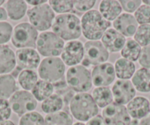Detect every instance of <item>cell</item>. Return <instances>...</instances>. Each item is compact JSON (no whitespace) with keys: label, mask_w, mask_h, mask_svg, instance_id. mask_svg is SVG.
Wrapping results in <instances>:
<instances>
[{"label":"cell","mask_w":150,"mask_h":125,"mask_svg":"<svg viewBox=\"0 0 150 125\" xmlns=\"http://www.w3.org/2000/svg\"><path fill=\"white\" fill-rule=\"evenodd\" d=\"M73 125H86L83 122H76L75 124H74Z\"/></svg>","instance_id":"46"},{"label":"cell","mask_w":150,"mask_h":125,"mask_svg":"<svg viewBox=\"0 0 150 125\" xmlns=\"http://www.w3.org/2000/svg\"><path fill=\"white\" fill-rule=\"evenodd\" d=\"M12 113L11 105L8 100L0 99V122L8 120Z\"/></svg>","instance_id":"36"},{"label":"cell","mask_w":150,"mask_h":125,"mask_svg":"<svg viewBox=\"0 0 150 125\" xmlns=\"http://www.w3.org/2000/svg\"><path fill=\"white\" fill-rule=\"evenodd\" d=\"M138 62L143 68L150 69V45L142 47Z\"/></svg>","instance_id":"37"},{"label":"cell","mask_w":150,"mask_h":125,"mask_svg":"<svg viewBox=\"0 0 150 125\" xmlns=\"http://www.w3.org/2000/svg\"><path fill=\"white\" fill-rule=\"evenodd\" d=\"M138 125H150V113L144 119H141Z\"/></svg>","instance_id":"42"},{"label":"cell","mask_w":150,"mask_h":125,"mask_svg":"<svg viewBox=\"0 0 150 125\" xmlns=\"http://www.w3.org/2000/svg\"><path fill=\"white\" fill-rule=\"evenodd\" d=\"M149 105H150V100H149Z\"/></svg>","instance_id":"48"},{"label":"cell","mask_w":150,"mask_h":125,"mask_svg":"<svg viewBox=\"0 0 150 125\" xmlns=\"http://www.w3.org/2000/svg\"><path fill=\"white\" fill-rule=\"evenodd\" d=\"M96 1H73L74 8L80 12H88L91 11Z\"/></svg>","instance_id":"38"},{"label":"cell","mask_w":150,"mask_h":125,"mask_svg":"<svg viewBox=\"0 0 150 125\" xmlns=\"http://www.w3.org/2000/svg\"><path fill=\"white\" fill-rule=\"evenodd\" d=\"M9 103L13 111L21 117L26 113L34 111L38 104L32 93L24 90H17L10 98Z\"/></svg>","instance_id":"10"},{"label":"cell","mask_w":150,"mask_h":125,"mask_svg":"<svg viewBox=\"0 0 150 125\" xmlns=\"http://www.w3.org/2000/svg\"><path fill=\"white\" fill-rule=\"evenodd\" d=\"M70 111L80 121H88L99 113V107L89 93H79L71 99Z\"/></svg>","instance_id":"3"},{"label":"cell","mask_w":150,"mask_h":125,"mask_svg":"<svg viewBox=\"0 0 150 125\" xmlns=\"http://www.w3.org/2000/svg\"><path fill=\"white\" fill-rule=\"evenodd\" d=\"M131 82L138 91L141 93L150 92V69L141 68L137 70Z\"/></svg>","instance_id":"21"},{"label":"cell","mask_w":150,"mask_h":125,"mask_svg":"<svg viewBox=\"0 0 150 125\" xmlns=\"http://www.w3.org/2000/svg\"><path fill=\"white\" fill-rule=\"evenodd\" d=\"M0 125H15V124H14L12 121L6 120L0 122Z\"/></svg>","instance_id":"44"},{"label":"cell","mask_w":150,"mask_h":125,"mask_svg":"<svg viewBox=\"0 0 150 125\" xmlns=\"http://www.w3.org/2000/svg\"><path fill=\"white\" fill-rule=\"evenodd\" d=\"M45 125H73V119L67 112L59 111L47 114L45 119Z\"/></svg>","instance_id":"29"},{"label":"cell","mask_w":150,"mask_h":125,"mask_svg":"<svg viewBox=\"0 0 150 125\" xmlns=\"http://www.w3.org/2000/svg\"><path fill=\"white\" fill-rule=\"evenodd\" d=\"M16 60L18 68L24 70H33L37 69L41 64L39 53L35 49H19L16 53Z\"/></svg>","instance_id":"15"},{"label":"cell","mask_w":150,"mask_h":125,"mask_svg":"<svg viewBox=\"0 0 150 125\" xmlns=\"http://www.w3.org/2000/svg\"><path fill=\"white\" fill-rule=\"evenodd\" d=\"M84 45L79 41H71L65 44L61 53V60L69 66H77L83 61Z\"/></svg>","instance_id":"13"},{"label":"cell","mask_w":150,"mask_h":125,"mask_svg":"<svg viewBox=\"0 0 150 125\" xmlns=\"http://www.w3.org/2000/svg\"><path fill=\"white\" fill-rule=\"evenodd\" d=\"M52 28L53 32L63 41H76L82 34L81 21L77 16L71 13L55 16Z\"/></svg>","instance_id":"1"},{"label":"cell","mask_w":150,"mask_h":125,"mask_svg":"<svg viewBox=\"0 0 150 125\" xmlns=\"http://www.w3.org/2000/svg\"><path fill=\"white\" fill-rule=\"evenodd\" d=\"M111 90L114 102L122 105H127L132 99L135 98L136 94V90L129 80H117Z\"/></svg>","instance_id":"12"},{"label":"cell","mask_w":150,"mask_h":125,"mask_svg":"<svg viewBox=\"0 0 150 125\" xmlns=\"http://www.w3.org/2000/svg\"><path fill=\"white\" fill-rule=\"evenodd\" d=\"M126 107L129 116L135 120H141L150 113L149 101L144 97L133 98Z\"/></svg>","instance_id":"18"},{"label":"cell","mask_w":150,"mask_h":125,"mask_svg":"<svg viewBox=\"0 0 150 125\" xmlns=\"http://www.w3.org/2000/svg\"><path fill=\"white\" fill-rule=\"evenodd\" d=\"M91 78L92 83L96 87H107L116 78L114 66L110 63L96 66L92 71Z\"/></svg>","instance_id":"14"},{"label":"cell","mask_w":150,"mask_h":125,"mask_svg":"<svg viewBox=\"0 0 150 125\" xmlns=\"http://www.w3.org/2000/svg\"><path fill=\"white\" fill-rule=\"evenodd\" d=\"M16 65V54L8 45H0V74L11 72Z\"/></svg>","instance_id":"19"},{"label":"cell","mask_w":150,"mask_h":125,"mask_svg":"<svg viewBox=\"0 0 150 125\" xmlns=\"http://www.w3.org/2000/svg\"><path fill=\"white\" fill-rule=\"evenodd\" d=\"M8 13L6 9L4 8H0V21H5L8 19Z\"/></svg>","instance_id":"41"},{"label":"cell","mask_w":150,"mask_h":125,"mask_svg":"<svg viewBox=\"0 0 150 125\" xmlns=\"http://www.w3.org/2000/svg\"><path fill=\"white\" fill-rule=\"evenodd\" d=\"M16 91V82L11 74L0 75V99H10Z\"/></svg>","instance_id":"23"},{"label":"cell","mask_w":150,"mask_h":125,"mask_svg":"<svg viewBox=\"0 0 150 125\" xmlns=\"http://www.w3.org/2000/svg\"><path fill=\"white\" fill-rule=\"evenodd\" d=\"M113 27L116 31L125 37H132L136 32L138 24L134 16L125 13L113 21Z\"/></svg>","instance_id":"16"},{"label":"cell","mask_w":150,"mask_h":125,"mask_svg":"<svg viewBox=\"0 0 150 125\" xmlns=\"http://www.w3.org/2000/svg\"><path fill=\"white\" fill-rule=\"evenodd\" d=\"M109 58V52L99 41H88L84 44L83 66H99L105 64Z\"/></svg>","instance_id":"9"},{"label":"cell","mask_w":150,"mask_h":125,"mask_svg":"<svg viewBox=\"0 0 150 125\" xmlns=\"http://www.w3.org/2000/svg\"><path fill=\"white\" fill-rule=\"evenodd\" d=\"M12 25L6 21H0V45H5L11 39L13 34Z\"/></svg>","instance_id":"35"},{"label":"cell","mask_w":150,"mask_h":125,"mask_svg":"<svg viewBox=\"0 0 150 125\" xmlns=\"http://www.w3.org/2000/svg\"><path fill=\"white\" fill-rule=\"evenodd\" d=\"M64 41L53 32H43L38 37L36 48L44 57H57L61 54L64 48Z\"/></svg>","instance_id":"6"},{"label":"cell","mask_w":150,"mask_h":125,"mask_svg":"<svg viewBox=\"0 0 150 125\" xmlns=\"http://www.w3.org/2000/svg\"><path fill=\"white\" fill-rule=\"evenodd\" d=\"M122 10L126 11L127 13H135L138 8L141 5L142 1H119Z\"/></svg>","instance_id":"39"},{"label":"cell","mask_w":150,"mask_h":125,"mask_svg":"<svg viewBox=\"0 0 150 125\" xmlns=\"http://www.w3.org/2000/svg\"><path fill=\"white\" fill-rule=\"evenodd\" d=\"M93 100L98 107L105 108L113 102L112 90L108 87H96L92 94Z\"/></svg>","instance_id":"25"},{"label":"cell","mask_w":150,"mask_h":125,"mask_svg":"<svg viewBox=\"0 0 150 125\" xmlns=\"http://www.w3.org/2000/svg\"><path fill=\"white\" fill-rule=\"evenodd\" d=\"M143 3H144V5H148V6L150 7V0H144V1H143Z\"/></svg>","instance_id":"45"},{"label":"cell","mask_w":150,"mask_h":125,"mask_svg":"<svg viewBox=\"0 0 150 125\" xmlns=\"http://www.w3.org/2000/svg\"><path fill=\"white\" fill-rule=\"evenodd\" d=\"M66 83L70 88L76 92L85 93L91 88V74L86 66L77 65L71 66L66 71Z\"/></svg>","instance_id":"4"},{"label":"cell","mask_w":150,"mask_h":125,"mask_svg":"<svg viewBox=\"0 0 150 125\" xmlns=\"http://www.w3.org/2000/svg\"><path fill=\"white\" fill-rule=\"evenodd\" d=\"M30 24L38 31H47L52 26L55 15L49 4L33 7L27 11Z\"/></svg>","instance_id":"7"},{"label":"cell","mask_w":150,"mask_h":125,"mask_svg":"<svg viewBox=\"0 0 150 125\" xmlns=\"http://www.w3.org/2000/svg\"><path fill=\"white\" fill-rule=\"evenodd\" d=\"M4 3H5V1H4V0H0V6L3 5Z\"/></svg>","instance_id":"47"},{"label":"cell","mask_w":150,"mask_h":125,"mask_svg":"<svg viewBox=\"0 0 150 125\" xmlns=\"http://www.w3.org/2000/svg\"><path fill=\"white\" fill-rule=\"evenodd\" d=\"M27 3L30 4V5H33L34 7L35 6H38V5H44V4H46L47 1H27Z\"/></svg>","instance_id":"43"},{"label":"cell","mask_w":150,"mask_h":125,"mask_svg":"<svg viewBox=\"0 0 150 125\" xmlns=\"http://www.w3.org/2000/svg\"><path fill=\"white\" fill-rule=\"evenodd\" d=\"M86 125H106V124L103 117L101 115L98 114L88 121Z\"/></svg>","instance_id":"40"},{"label":"cell","mask_w":150,"mask_h":125,"mask_svg":"<svg viewBox=\"0 0 150 125\" xmlns=\"http://www.w3.org/2000/svg\"><path fill=\"white\" fill-rule=\"evenodd\" d=\"M38 33V30L29 23H20L13 30L11 41L16 48L25 49L36 47Z\"/></svg>","instance_id":"5"},{"label":"cell","mask_w":150,"mask_h":125,"mask_svg":"<svg viewBox=\"0 0 150 125\" xmlns=\"http://www.w3.org/2000/svg\"><path fill=\"white\" fill-rule=\"evenodd\" d=\"M142 47L134 39L129 38L125 42V46L121 50V55L122 57L129 61L135 62L138 60L141 55Z\"/></svg>","instance_id":"26"},{"label":"cell","mask_w":150,"mask_h":125,"mask_svg":"<svg viewBox=\"0 0 150 125\" xmlns=\"http://www.w3.org/2000/svg\"><path fill=\"white\" fill-rule=\"evenodd\" d=\"M66 67L61 60L57 57H46L38 66V74L43 80L50 83H57L64 77Z\"/></svg>","instance_id":"8"},{"label":"cell","mask_w":150,"mask_h":125,"mask_svg":"<svg viewBox=\"0 0 150 125\" xmlns=\"http://www.w3.org/2000/svg\"><path fill=\"white\" fill-rule=\"evenodd\" d=\"M114 69L116 76L120 80H129L133 77L135 72V64L123 57L116 60Z\"/></svg>","instance_id":"22"},{"label":"cell","mask_w":150,"mask_h":125,"mask_svg":"<svg viewBox=\"0 0 150 125\" xmlns=\"http://www.w3.org/2000/svg\"><path fill=\"white\" fill-rule=\"evenodd\" d=\"M49 5L53 11L60 14L69 13V12L74 9L73 1H66V0H50Z\"/></svg>","instance_id":"33"},{"label":"cell","mask_w":150,"mask_h":125,"mask_svg":"<svg viewBox=\"0 0 150 125\" xmlns=\"http://www.w3.org/2000/svg\"><path fill=\"white\" fill-rule=\"evenodd\" d=\"M63 107V99L57 94H52L43 101L41 104V109L43 112L47 114H51L60 111Z\"/></svg>","instance_id":"30"},{"label":"cell","mask_w":150,"mask_h":125,"mask_svg":"<svg viewBox=\"0 0 150 125\" xmlns=\"http://www.w3.org/2000/svg\"><path fill=\"white\" fill-rule=\"evenodd\" d=\"M18 125H45V120L39 113L33 111L21 116Z\"/></svg>","instance_id":"32"},{"label":"cell","mask_w":150,"mask_h":125,"mask_svg":"<svg viewBox=\"0 0 150 125\" xmlns=\"http://www.w3.org/2000/svg\"><path fill=\"white\" fill-rule=\"evenodd\" d=\"M110 26V22L96 10L88 11L82 17V33L90 41H99Z\"/></svg>","instance_id":"2"},{"label":"cell","mask_w":150,"mask_h":125,"mask_svg":"<svg viewBox=\"0 0 150 125\" xmlns=\"http://www.w3.org/2000/svg\"><path fill=\"white\" fill-rule=\"evenodd\" d=\"M99 13L108 21H115L122 14V8L119 1L104 0L99 5Z\"/></svg>","instance_id":"20"},{"label":"cell","mask_w":150,"mask_h":125,"mask_svg":"<svg viewBox=\"0 0 150 125\" xmlns=\"http://www.w3.org/2000/svg\"><path fill=\"white\" fill-rule=\"evenodd\" d=\"M54 86L52 83L45 80H38L32 90V94L37 101H44L52 95Z\"/></svg>","instance_id":"27"},{"label":"cell","mask_w":150,"mask_h":125,"mask_svg":"<svg viewBox=\"0 0 150 125\" xmlns=\"http://www.w3.org/2000/svg\"><path fill=\"white\" fill-rule=\"evenodd\" d=\"M37 73L33 70H23L18 77V81L20 86L24 90H32L37 82L38 81Z\"/></svg>","instance_id":"28"},{"label":"cell","mask_w":150,"mask_h":125,"mask_svg":"<svg viewBox=\"0 0 150 125\" xmlns=\"http://www.w3.org/2000/svg\"><path fill=\"white\" fill-rule=\"evenodd\" d=\"M134 17L138 24H150V7L141 5L134 13Z\"/></svg>","instance_id":"34"},{"label":"cell","mask_w":150,"mask_h":125,"mask_svg":"<svg viewBox=\"0 0 150 125\" xmlns=\"http://www.w3.org/2000/svg\"><path fill=\"white\" fill-rule=\"evenodd\" d=\"M27 6L25 1L10 0L6 4V11L8 16L12 20H20L27 13Z\"/></svg>","instance_id":"24"},{"label":"cell","mask_w":150,"mask_h":125,"mask_svg":"<svg viewBox=\"0 0 150 125\" xmlns=\"http://www.w3.org/2000/svg\"><path fill=\"white\" fill-rule=\"evenodd\" d=\"M134 40L141 47L150 45V24H142L137 28Z\"/></svg>","instance_id":"31"},{"label":"cell","mask_w":150,"mask_h":125,"mask_svg":"<svg viewBox=\"0 0 150 125\" xmlns=\"http://www.w3.org/2000/svg\"><path fill=\"white\" fill-rule=\"evenodd\" d=\"M102 116L106 125H131V117L125 105L111 103L103 109Z\"/></svg>","instance_id":"11"},{"label":"cell","mask_w":150,"mask_h":125,"mask_svg":"<svg viewBox=\"0 0 150 125\" xmlns=\"http://www.w3.org/2000/svg\"><path fill=\"white\" fill-rule=\"evenodd\" d=\"M126 38L115 29L110 28L102 37V44L110 52H118L125 46Z\"/></svg>","instance_id":"17"}]
</instances>
